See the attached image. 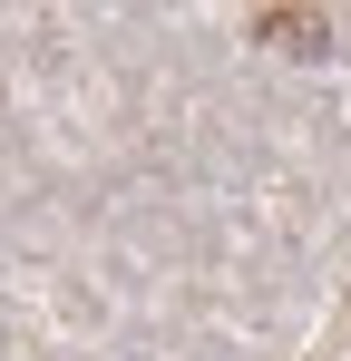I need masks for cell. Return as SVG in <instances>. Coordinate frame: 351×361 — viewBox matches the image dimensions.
<instances>
[{
    "instance_id": "1",
    "label": "cell",
    "mask_w": 351,
    "mask_h": 361,
    "mask_svg": "<svg viewBox=\"0 0 351 361\" xmlns=\"http://www.w3.org/2000/svg\"><path fill=\"white\" fill-rule=\"evenodd\" d=\"M254 39H273V49H302V59H312V49L332 39V20H322V10H254Z\"/></svg>"
}]
</instances>
